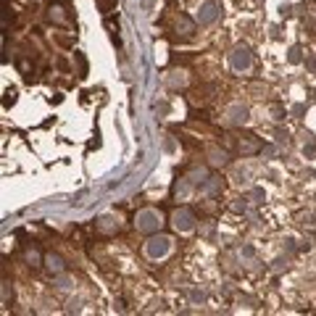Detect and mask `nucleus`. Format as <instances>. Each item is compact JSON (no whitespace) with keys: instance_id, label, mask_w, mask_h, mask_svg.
<instances>
[{"instance_id":"obj_5","label":"nucleus","mask_w":316,"mask_h":316,"mask_svg":"<svg viewBox=\"0 0 316 316\" xmlns=\"http://www.w3.org/2000/svg\"><path fill=\"white\" fill-rule=\"evenodd\" d=\"M198 19H201V24H211V21L216 19V6L214 3H206L201 8V14H198Z\"/></svg>"},{"instance_id":"obj_3","label":"nucleus","mask_w":316,"mask_h":316,"mask_svg":"<svg viewBox=\"0 0 316 316\" xmlns=\"http://www.w3.org/2000/svg\"><path fill=\"white\" fill-rule=\"evenodd\" d=\"M232 66H235L237 72H248L250 69V53L245 48H237L235 53H232Z\"/></svg>"},{"instance_id":"obj_6","label":"nucleus","mask_w":316,"mask_h":316,"mask_svg":"<svg viewBox=\"0 0 316 316\" xmlns=\"http://www.w3.org/2000/svg\"><path fill=\"white\" fill-rule=\"evenodd\" d=\"M245 113H248V111H245L242 105H235V108L229 111V124H240V121H245Z\"/></svg>"},{"instance_id":"obj_4","label":"nucleus","mask_w":316,"mask_h":316,"mask_svg":"<svg viewBox=\"0 0 316 316\" xmlns=\"http://www.w3.org/2000/svg\"><path fill=\"white\" fill-rule=\"evenodd\" d=\"M174 227L182 229V232H190L193 229V214L190 211H177V214H174Z\"/></svg>"},{"instance_id":"obj_2","label":"nucleus","mask_w":316,"mask_h":316,"mask_svg":"<svg viewBox=\"0 0 316 316\" xmlns=\"http://www.w3.org/2000/svg\"><path fill=\"white\" fill-rule=\"evenodd\" d=\"M169 248H171V245H169V237H150L145 250H148L150 259H161V256L169 253Z\"/></svg>"},{"instance_id":"obj_1","label":"nucleus","mask_w":316,"mask_h":316,"mask_svg":"<svg viewBox=\"0 0 316 316\" xmlns=\"http://www.w3.org/2000/svg\"><path fill=\"white\" fill-rule=\"evenodd\" d=\"M137 229H143V232H153L161 227V214L158 211H140L137 214Z\"/></svg>"},{"instance_id":"obj_7","label":"nucleus","mask_w":316,"mask_h":316,"mask_svg":"<svg viewBox=\"0 0 316 316\" xmlns=\"http://www.w3.org/2000/svg\"><path fill=\"white\" fill-rule=\"evenodd\" d=\"M208 156H211V163H214V166H221V163H227V153H224V150L211 148V150H208Z\"/></svg>"},{"instance_id":"obj_9","label":"nucleus","mask_w":316,"mask_h":316,"mask_svg":"<svg viewBox=\"0 0 316 316\" xmlns=\"http://www.w3.org/2000/svg\"><path fill=\"white\" fill-rule=\"evenodd\" d=\"M98 3V8L103 11V14H111V8L116 6V0H95Z\"/></svg>"},{"instance_id":"obj_8","label":"nucleus","mask_w":316,"mask_h":316,"mask_svg":"<svg viewBox=\"0 0 316 316\" xmlns=\"http://www.w3.org/2000/svg\"><path fill=\"white\" fill-rule=\"evenodd\" d=\"M45 264H48L53 272H64V261H61V256H45Z\"/></svg>"},{"instance_id":"obj_10","label":"nucleus","mask_w":316,"mask_h":316,"mask_svg":"<svg viewBox=\"0 0 316 316\" xmlns=\"http://www.w3.org/2000/svg\"><path fill=\"white\" fill-rule=\"evenodd\" d=\"M27 261H34V266L40 264V253L37 250H27Z\"/></svg>"}]
</instances>
